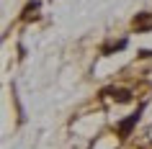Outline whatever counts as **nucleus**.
Returning <instances> with one entry per match:
<instances>
[{
  "label": "nucleus",
  "mask_w": 152,
  "mask_h": 149,
  "mask_svg": "<svg viewBox=\"0 0 152 149\" xmlns=\"http://www.w3.org/2000/svg\"><path fill=\"white\" fill-rule=\"evenodd\" d=\"M113 98H119V100H129V93H126V90H119Z\"/></svg>",
  "instance_id": "f03ea898"
},
{
  "label": "nucleus",
  "mask_w": 152,
  "mask_h": 149,
  "mask_svg": "<svg viewBox=\"0 0 152 149\" xmlns=\"http://www.w3.org/2000/svg\"><path fill=\"white\" fill-rule=\"evenodd\" d=\"M134 124H137V113L129 118V121H124V124H121V134H129V129H132Z\"/></svg>",
  "instance_id": "f257e3e1"
}]
</instances>
